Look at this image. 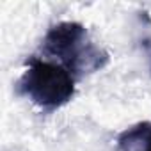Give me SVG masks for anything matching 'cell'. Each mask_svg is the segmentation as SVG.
Instances as JSON below:
<instances>
[{"mask_svg": "<svg viewBox=\"0 0 151 151\" xmlns=\"http://www.w3.org/2000/svg\"><path fill=\"white\" fill-rule=\"evenodd\" d=\"M16 91L41 110L53 112L75 96V75L62 64L32 55L25 60V71L16 82Z\"/></svg>", "mask_w": 151, "mask_h": 151, "instance_id": "obj_1", "label": "cell"}, {"mask_svg": "<svg viewBox=\"0 0 151 151\" xmlns=\"http://www.w3.org/2000/svg\"><path fill=\"white\" fill-rule=\"evenodd\" d=\"M41 50L57 57L59 64L73 75H84L101 69L109 62V53L87 39V30L77 22H60L43 37Z\"/></svg>", "mask_w": 151, "mask_h": 151, "instance_id": "obj_2", "label": "cell"}, {"mask_svg": "<svg viewBox=\"0 0 151 151\" xmlns=\"http://www.w3.org/2000/svg\"><path fill=\"white\" fill-rule=\"evenodd\" d=\"M121 151H151V121H140L117 135Z\"/></svg>", "mask_w": 151, "mask_h": 151, "instance_id": "obj_3", "label": "cell"}, {"mask_svg": "<svg viewBox=\"0 0 151 151\" xmlns=\"http://www.w3.org/2000/svg\"><path fill=\"white\" fill-rule=\"evenodd\" d=\"M140 46H142V48H144V52L149 55V62H151V39L144 37V39L140 41Z\"/></svg>", "mask_w": 151, "mask_h": 151, "instance_id": "obj_4", "label": "cell"}]
</instances>
